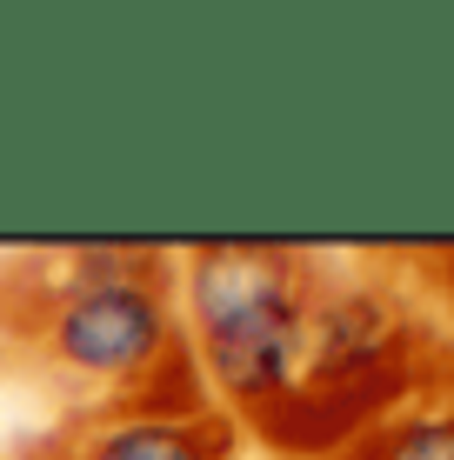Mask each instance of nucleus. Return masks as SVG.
<instances>
[{
  "label": "nucleus",
  "instance_id": "7ed1b4c3",
  "mask_svg": "<svg viewBox=\"0 0 454 460\" xmlns=\"http://www.w3.org/2000/svg\"><path fill=\"white\" fill-rule=\"evenodd\" d=\"M421 374L428 367H381V374H341V380L301 374L280 401H268L261 414H247L241 427L274 460H348L395 407H408L414 394H428Z\"/></svg>",
  "mask_w": 454,
  "mask_h": 460
},
{
  "label": "nucleus",
  "instance_id": "39448f33",
  "mask_svg": "<svg viewBox=\"0 0 454 460\" xmlns=\"http://www.w3.org/2000/svg\"><path fill=\"white\" fill-rule=\"evenodd\" d=\"M67 460H234V420L221 407H101Z\"/></svg>",
  "mask_w": 454,
  "mask_h": 460
},
{
  "label": "nucleus",
  "instance_id": "20e7f679",
  "mask_svg": "<svg viewBox=\"0 0 454 460\" xmlns=\"http://www.w3.org/2000/svg\"><path fill=\"white\" fill-rule=\"evenodd\" d=\"M381 367H428L421 360V321L381 274H321L307 307V374H381Z\"/></svg>",
  "mask_w": 454,
  "mask_h": 460
},
{
  "label": "nucleus",
  "instance_id": "f257e3e1",
  "mask_svg": "<svg viewBox=\"0 0 454 460\" xmlns=\"http://www.w3.org/2000/svg\"><path fill=\"white\" fill-rule=\"evenodd\" d=\"M0 327L40 374L107 407H214L174 314V261L134 247H87L47 274L0 280Z\"/></svg>",
  "mask_w": 454,
  "mask_h": 460
},
{
  "label": "nucleus",
  "instance_id": "423d86ee",
  "mask_svg": "<svg viewBox=\"0 0 454 460\" xmlns=\"http://www.w3.org/2000/svg\"><path fill=\"white\" fill-rule=\"evenodd\" d=\"M348 460H454V387H428L395 407Z\"/></svg>",
  "mask_w": 454,
  "mask_h": 460
},
{
  "label": "nucleus",
  "instance_id": "f03ea898",
  "mask_svg": "<svg viewBox=\"0 0 454 460\" xmlns=\"http://www.w3.org/2000/svg\"><path fill=\"white\" fill-rule=\"evenodd\" d=\"M321 267L294 247L214 241L174 261V314L208 401L227 420L261 414L307 374V307Z\"/></svg>",
  "mask_w": 454,
  "mask_h": 460
}]
</instances>
